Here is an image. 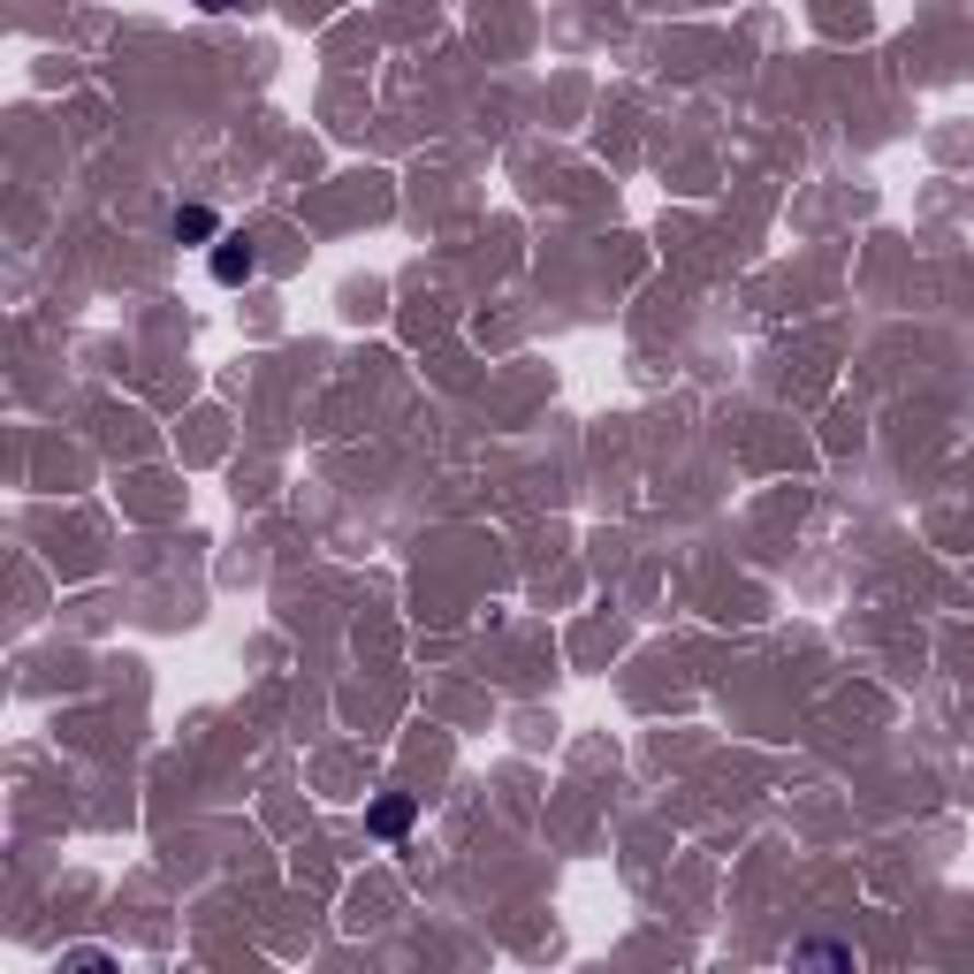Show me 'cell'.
Returning a JSON list of instances; mask_svg holds the SVG:
<instances>
[{"mask_svg":"<svg viewBox=\"0 0 974 974\" xmlns=\"http://www.w3.org/2000/svg\"><path fill=\"white\" fill-rule=\"evenodd\" d=\"M213 275H221V282H252V244H244V236H221Z\"/></svg>","mask_w":974,"mask_h":974,"instance_id":"obj_1","label":"cell"},{"mask_svg":"<svg viewBox=\"0 0 974 974\" xmlns=\"http://www.w3.org/2000/svg\"><path fill=\"white\" fill-rule=\"evenodd\" d=\"M175 236H213V213H206V206H183V213H175Z\"/></svg>","mask_w":974,"mask_h":974,"instance_id":"obj_2","label":"cell"},{"mask_svg":"<svg viewBox=\"0 0 974 974\" xmlns=\"http://www.w3.org/2000/svg\"><path fill=\"white\" fill-rule=\"evenodd\" d=\"M404 822H411V808H404V800H389V808L373 814V830H381V837H396V830H404Z\"/></svg>","mask_w":974,"mask_h":974,"instance_id":"obj_3","label":"cell"}]
</instances>
